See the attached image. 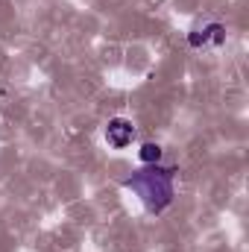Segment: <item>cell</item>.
<instances>
[{
	"label": "cell",
	"mask_w": 249,
	"mask_h": 252,
	"mask_svg": "<svg viewBox=\"0 0 249 252\" xmlns=\"http://www.w3.org/2000/svg\"><path fill=\"white\" fill-rule=\"evenodd\" d=\"M208 41L223 44V41H226V27H223V24H208V27H202V30L187 32V44H190V47H205Z\"/></svg>",
	"instance_id": "3957f363"
},
{
	"label": "cell",
	"mask_w": 249,
	"mask_h": 252,
	"mask_svg": "<svg viewBox=\"0 0 249 252\" xmlns=\"http://www.w3.org/2000/svg\"><path fill=\"white\" fill-rule=\"evenodd\" d=\"M132 138H135V126H132V121H126V118H115V121H109V126H106V141H109L115 150L129 147Z\"/></svg>",
	"instance_id": "7a4b0ae2"
},
{
	"label": "cell",
	"mask_w": 249,
	"mask_h": 252,
	"mask_svg": "<svg viewBox=\"0 0 249 252\" xmlns=\"http://www.w3.org/2000/svg\"><path fill=\"white\" fill-rule=\"evenodd\" d=\"M173 179H176V167L147 164V167L135 170L132 176H126L124 188H129L132 193H138V199L144 202V208H147V211L161 214V211L173 202V196H176Z\"/></svg>",
	"instance_id": "6da1fadb"
},
{
	"label": "cell",
	"mask_w": 249,
	"mask_h": 252,
	"mask_svg": "<svg viewBox=\"0 0 249 252\" xmlns=\"http://www.w3.org/2000/svg\"><path fill=\"white\" fill-rule=\"evenodd\" d=\"M138 158L144 161V164H158L161 161V147L158 144H141V150H138Z\"/></svg>",
	"instance_id": "277c9868"
}]
</instances>
